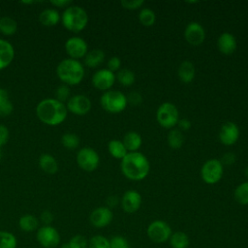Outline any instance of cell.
Masks as SVG:
<instances>
[{
    "mask_svg": "<svg viewBox=\"0 0 248 248\" xmlns=\"http://www.w3.org/2000/svg\"><path fill=\"white\" fill-rule=\"evenodd\" d=\"M122 173L130 180L140 181L144 179L150 170V163L141 152H128L121 160Z\"/></svg>",
    "mask_w": 248,
    "mask_h": 248,
    "instance_id": "cell-1",
    "label": "cell"
},
{
    "mask_svg": "<svg viewBox=\"0 0 248 248\" xmlns=\"http://www.w3.org/2000/svg\"><path fill=\"white\" fill-rule=\"evenodd\" d=\"M67 113L66 105L55 98L44 99L36 107L38 118L45 124L50 126H55L63 122L67 117Z\"/></svg>",
    "mask_w": 248,
    "mask_h": 248,
    "instance_id": "cell-2",
    "label": "cell"
},
{
    "mask_svg": "<svg viewBox=\"0 0 248 248\" xmlns=\"http://www.w3.org/2000/svg\"><path fill=\"white\" fill-rule=\"evenodd\" d=\"M56 73L64 84L75 85L82 80L84 77V68L78 60L66 58L59 62L56 67Z\"/></svg>",
    "mask_w": 248,
    "mask_h": 248,
    "instance_id": "cell-3",
    "label": "cell"
},
{
    "mask_svg": "<svg viewBox=\"0 0 248 248\" xmlns=\"http://www.w3.org/2000/svg\"><path fill=\"white\" fill-rule=\"evenodd\" d=\"M61 19L65 28L73 32H79L87 25L88 16L82 7L70 5L64 10Z\"/></svg>",
    "mask_w": 248,
    "mask_h": 248,
    "instance_id": "cell-4",
    "label": "cell"
},
{
    "mask_svg": "<svg viewBox=\"0 0 248 248\" xmlns=\"http://www.w3.org/2000/svg\"><path fill=\"white\" fill-rule=\"evenodd\" d=\"M100 104L102 108L110 113L122 112L128 106L127 96L118 90L105 91L101 98Z\"/></svg>",
    "mask_w": 248,
    "mask_h": 248,
    "instance_id": "cell-5",
    "label": "cell"
},
{
    "mask_svg": "<svg viewBox=\"0 0 248 248\" xmlns=\"http://www.w3.org/2000/svg\"><path fill=\"white\" fill-rule=\"evenodd\" d=\"M156 120L163 128H174L179 120V112L176 106L170 102L161 104L156 110Z\"/></svg>",
    "mask_w": 248,
    "mask_h": 248,
    "instance_id": "cell-6",
    "label": "cell"
},
{
    "mask_svg": "<svg viewBox=\"0 0 248 248\" xmlns=\"http://www.w3.org/2000/svg\"><path fill=\"white\" fill-rule=\"evenodd\" d=\"M224 167L219 159H209L205 161L201 169V176L206 184H215L223 176Z\"/></svg>",
    "mask_w": 248,
    "mask_h": 248,
    "instance_id": "cell-7",
    "label": "cell"
},
{
    "mask_svg": "<svg viewBox=\"0 0 248 248\" xmlns=\"http://www.w3.org/2000/svg\"><path fill=\"white\" fill-rule=\"evenodd\" d=\"M146 233L148 238L154 243H164L170 239L172 232L167 222L163 220H155L148 225Z\"/></svg>",
    "mask_w": 248,
    "mask_h": 248,
    "instance_id": "cell-8",
    "label": "cell"
},
{
    "mask_svg": "<svg viewBox=\"0 0 248 248\" xmlns=\"http://www.w3.org/2000/svg\"><path fill=\"white\" fill-rule=\"evenodd\" d=\"M36 239L44 248H56L61 241L59 232L52 226H42L37 230Z\"/></svg>",
    "mask_w": 248,
    "mask_h": 248,
    "instance_id": "cell-9",
    "label": "cell"
},
{
    "mask_svg": "<svg viewBox=\"0 0 248 248\" xmlns=\"http://www.w3.org/2000/svg\"><path fill=\"white\" fill-rule=\"evenodd\" d=\"M77 163L80 169L85 171L95 170L100 163V157L97 151L89 146L82 147L77 154Z\"/></svg>",
    "mask_w": 248,
    "mask_h": 248,
    "instance_id": "cell-10",
    "label": "cell"
},
{
    "mask_svg": "<svg viewBox=\"0 0 248 248\" xmlns=\"http://www.w3.org/2000/svg\"><path fill=\"white\" fill-rule=\"evenodd\" d=\"M184 38L191 46H200L205 40V30L201 23L191 21L185 27Z\"/></svg>",
    "mask_w": 248,
    "mask_h": 248,
    "instance_id": "cell-11",
    "label": "cell"
},
{
    "mask_svg": "<svg viewBox=\"0 0 248 248\" xmlns=\"http://www.w3.org/2000/svg\"><path fill=\"white\" fill-rule=\"evenodd\" d=\"M87 43L80 37L74 36L69 38L65 43V50L70 58L79 59L85 56L87 53Z\"/></svg>",
    "mask_w": 248,
    "mask_h": 248,
    "instance_id": "cell-12",
    "label": "cell"
},
{
    "mask_svg": "<svg viewBox=\"0 0 248 248\" xmlns=\"http://www.w3.org/2000/svg\"><path fill=\"white\" fill-rule=\"evenodd\" d=\"M91 101L90 99L82 94L74 95L69 98L66 103V108L71 112L78 115H84L91 109Z\"/></svg>",
    "mask_w": 248,
    "mask_h": 248,
    "instance_id": "cell-13",
    "label": "cell"
},
{
    "mask_svg": "<svg viewBox=\"0 0 248 248\" xmlns=\"http://www.w3.org/2000/svg\"><path fill=\"white\" fill-rule=\"evenodd\" d=\"M115 80V74L108 69H100L96 71L92 76L93 86L103 91L110 90Z\"/></svg>",
    "mask_w": 248,
    "mask_h": 248,
    "instance_id": "cell-14",
    "label": "cell"
},
{
    "mask_svg": "<svg viewBox=\"0 0 248 248\" xmlns=\"http://www.w3.org/2000/svg\"><path fill=\"white\" fill-rule=\"evenodd\" d=\"M239 134L240 132L238 126L232 121H228L222 125L218 138L221 143L230 146L238 140Z\"/></svg>",
    "mask_w": 248,
    "mask_h": 248,
    "instance_id": "cell-15",
    "label": "cell"
},
{
    "mask_svg": "<svg viewBox=\"0 0 248 248\" xmlns=\"http://www.w3.org/2000/svg\"><path fill=\"white\" fill-rule=\"evenodd\" d=\"M113 219V214L108 206L95 208L89 215V221L95 228H104L108 226Z\"/></svg>",
    "mask_w": 248,
    "mask_h": 248,
    "instance_id": "cell-16",
    "label": "cell"
},
{
    "mask_svg": "<svg viewBox=\"0 0 248 248\" xmlns=\"http://www.w3.org/2000/svg\"><path fill=\"white\" fill-rule=\"evenodd\" d=\"M141 196L136 190H128L121 199V206L126 213H135L141 205Z\"/></svg>",
    "mask_w": 248,
    "mask_h": 248,
    "instance_id": "cell-17",
    "label": "cell"
},
{
    "mask_svg": "<svg viewBox=\"0 0 248 248\" xmlns=\"http://www.w3.org/2000/svg\"><path fill=\"white\" fill-rule=\"evenodd\" d=\"M217 47L218 50L225 55L232 54L237 47L235 37L229 32L222 33L217 39Z\"/></svg>",
    "mask_w": 248,
    "mask_h": 248,
    "instance_id": "cell-18",
    "label": "cell"
},
{
    "mask_svg": "<svg viewBox=\"0 0 248 248\" xmlns=\"http://www.w3.org/2000/svg\"><path fill=\"white\" fill-rule=\"evenodd\" d=\"M177 76L181 82L190 83L194 80L196 76V69L190 60L182 61L177 69Z\"/></svg>",
    "mask_w": 248,
    "mask_h": 248,
    "instance_id": "cell-19",
    "label": "cell"
},
{
    "mask_svg": "<svg viewBox=\"0 0 248 248\" xmlns=\"http://www.w3.org/2000/svg\"><path fill=\"white\" fill-rule=\"evenodd\" d=\"M15 49L11 43L0 39V70L6 68L13 61Z\"/></svg>",
    "mask_w": 248,
    "mask_h": 248,
    "instance_id": "cell-20",
    "label": "cell"
},
{
    "mask_svg": "<svg viewBox=\"0 0 248 248\" xmlns=\"http://www.w3.org/2000/svg\"><path fill=\"white\" fill-rule=\"evenodd\" d=\"M122 142L128 152H136L140 148L142 144V139L139 133L130 131L124 135Z\"/></svg>",
    "mask_w": 248,
    "mask_h": 248,
    "instance_id": "cell-21",
    "label": "cell"
},
{
    "mask_svg": "<svg viewBox=\"0 0 248 248\" xmlns=\"http://www.w3.org/2000/svg\"><path fill=\"white\" fill-rule=\"evenodd\" d=\"M60 18V14L53 8H46L39 15V21L45 26H53L58 23Z\"/></svg>",
    "mask_w": 248,
    "mask_h": 248,
    "instance_id": "cell-22",
    "label": "cell"
},
{
    "mask_svg": "<svg viewBox=\"0 0 248 248\" xmlns=\"http://www.w3.org/2000/svg\"><path fill=\"white\" fill-rule=\"evenodd\" d=\"M104 60L105 52L99 48H94L90 51H87V53L84 56V64L90 68L98 67L103 63Z\"/></svg>",
    "mask_w": 248,
    "mask_h": 248,
    "instance_id": "cell-23",
    "label": "cell"
},
{
    "mask_svg": "<svg viewBox=\"0 0 248 248\" xmlns=\"http://www.w3.org/2000/svg\"><path fill=\"white\" fill-rule=\"evenodd\" d=\"M39 165L41 169L46 172V173H55L58 170V164L55 158L48 154V153H44L40 156L39 158Z\"/></svg>",
    "mask_w": 248,
    "mask_h": 248,
    "instance_id": "cell-24",
    "label": "cell"
},
{
    "mask_svg": "<svg viewBox=\"0 0 248 248\" xmlns=\"http://www.w3.org/2000/svg\"><path fill=\"white\" fill-rule=\"evenodd\" d=\"M18 227L26 232H34L39 229V220L32 214H24L18 220Z\"/></svg>",
    "mask_w": 248,
    "mask_h": 248,
    "instance_id": "cell-25",
    "label": "cell"
},
{
    "mask_svg": "<svg viewBox=\"0 0 248 248\" xmlns=\"http://www.w3.org/2000/svg\"><path fill=\"white\" fill-rule=\"evenodd\" d=\"M108 150L113 158L119 159V160H122L128 153L122 140H109L108 143Z\"/></svg>",
    "mask_w": 248,
    "mask_h": 248,
    "instance_id": "cell-26",
    "label": "cell"
},
{
    "mask_svg": "<svg viewBox=\"0 0 248 248\" xmlns=\"http://www.w3.org/2000/svg\"><path fill=\"white\" fill-rule=\"evenodd\" d=\"M167 141L172 149H179L184 143V135L178 128H172L168 133Z\"/></svg>",
    "mask_w": 248,
    "mask_h": 248,
    "instance_id": "cell-27",
    "label": "cell"
},
{
    "mask_svg": "<svg viewBox=\"0 0 248 248\" xmlns=\"http://www.w3.org/2000/svg\"><path fill=\"white\" fill-rule=\"evenodd\" d=\"M169 240L171 248H188L190 245L188 234L180 231L171 233Z\"/></svg>",
    "mask_w": 248,
    "mask_h": 248,
    "instance_id": "cell-28",
    "label": "cell"
},
{
    "mask_svg": "<svg viewBox=\"0 0 248 248\" xmlns=\"http://www.w3.org/2000/svg\"><path fill=\"white\" fill-rule=\"evenodd\" d=\"M115 79L123 86H131L136 81V75L130 69H120L115 74Z\"/></svg>",
    "mask_w": 248,
    "mask_h": 248,
    "instance_id": "cell-29",
    "label": "cell"
},
{
    "mask_svg": "<svg viewBox=\"0 0 248 248\" xmlns=\"http://www.w3.org/2000/svg\"><path fill=\"white\" fill-rule=\"evenodd\" d=\"M17 29V22L9 16L0 17V31L4 35H13Z\"/></svg>",
    "mask_w": 248,
    "mask_h": 248,
    "instance_id": "cell-30",
    "label": "cell"
},
{
    "mask_svg": "<svg viewBox=\"0 0 248 248\" xmlns=\"http://www.w3.org/2000/svg\"><path fill=\"white\" fill-rule=\"evenodd\" d=\"M13 104L9 99V94L7 90L0 88V115L7 116L13 111Z\"/></svg>",
    "mask_w": 248,
    "mask_h": 248,
    "instance_id": "cell-31",
    "label": "cell"
},
{
    "mask_svg": "<svg viewBox=\"0 0 248 248\" xmlns=\"http://www.w3.org/2000/svg\"><path fill=\"white\" fill-rule=\"evenodd\" d=\"M234 200L242 205L248 204V180L240 183L233 192Z\"/></svg>",
    "mask_w": 248,
    "mask_h": 248,
    "instance_id": "cell-32",
    "label": "cell"
},
{
    "mask_svg": "<svg viewBox=\"0 0 248 248\" xmlns=\"http://www.w3.org/2000/svg\"><path fill=\"white\" fill-rule=\"evenodd\" d=\"M139 20L143 26H152L156 21L155 13L149 8H141L139 13Z\"/></svg>",
    "mask_w": 248,
    "mask_h": 248,
    "instance_id": "cell-33",
    "label": "cell"
},
{
    "mask_svg": "<svg viewBox=\"0 0 248 248\" xmlns=\"http://www.w3.org/2000/svg\"><path fill=\"white\" fill-rule=\"evenodd\" d=\"M17 239L16 235L7 231H0V248H16Z\"/></svg>",
    "mask_w": 248,
    "mask_h": 248,
    "instance_id": "cell-34",
    "label": "cell"
},
{
    "mask_svg": "<svg viewBox=\"0 0 248 248\" xmlns=\"http://www.w3.org/2000/svg\"><path fill=\"white\" fill-rule=\"evenodd\" d=\"M61 143L68 149H75L79 144V138L74 133L67 132L61 137Z\"/></svg>",
    "mask_w": 248,
    "mask_h": 248,
    "instance_id": "cell-35",
    "label": "cell"
},
{
    "mask_svg": "<svg viewBox=\"0 0 248 248\" xmlns=\"http://www.w3.org/2000/svg\"><path fill=\"white\" fill-rule=\"evenodd\" d=\"M88 248H110L109 239L101 234L93 235L88 240Z\"/></svg>",
    "mask_w": 248,
    "mask_h": 248,
    "instance_id": "cell-36",
    "label": "cell"
},
{
    "mask_svg": "<svg viewBox=\"0 0 248 248\" xmlns=\"http://www.w3.org/2000/svg\"><path fill=\"white\" fill-rule=\"evenodd\" d=\"M70 248H88V239L82 234H76L68 242Z\"/></svg>",
    "mask_w": 248,
    "mask_h": 248,
    "instance_id": "cell-37",
    "label": "cell"
},
{
    "mask_svg": "<svg viewBox=\"0 0 248 248\" xmlns=\"http://www.w3.org/2000/svg\"><path fill=\"white\" fill-rule=\"evenodd\" d=\"M70 93H71V90H70V87L67 85V84H61L57 87L56 89V100L60 101V102H67L70 98Z\"/></svg>",
    "mask_w": 248,
    "mask_h": 248,
    "instance_id": "cell-38",
    "label": "cell"
},
{
    "mask_svg": "<svg viewBox=\"0 0 248 248\" xmlns=\"http://www.w3.org/2000/svg\"><path fill=\"white\" fill-rule=\"evenodd\" d=\"M110 248H130L128 240L121 235H114L109 239Z\"/></svg>",
    "mask_w": 248,
    "mask_h": 248,
    "instance_id": "cell-39",
    "label": "cell"
},
{
    "mask_svg": "<svg viewBox=\"0 0 248 248\" xmlns=\"http://www.w3.org/2000/svg\"><path fill=\"white\" fill-rule=\"evenodd\" d=\"M144 4V0H121L120 5L127 10H137Z\"/></svg>",
    "mask_w": 248,
    "mask_h": 248,
    "instance_id": "cell-40",
    "label": "cell"
},
{
    "mask_svg": "<svg viewBox=\"0 0 248 248\" xmlns=\"http://www.w3.org/2000/svg\"><path fill=\"white\" fill-rule=\"evenodd\" d=\"M108 70H109L112 73H117L120 70L121 67V59L118 56H112L108 61Z\"/></svg>",
    "mask_w": 248,
    "mask_h": 248,
    "instance_id": "cell-41",
    "label": "cell"
},
{
    "mask_svg": "<svg viewBox=\"0 0 248 248\" xmlns=\"http://www.w3.org/2000/svg\"><path fill=\"white\" fill-rule=\"evenodd\" d=\"M127 101H128V104H131L133 106H138V105L141 104L142 96L137 91H132L127 96Z\"/></svg>",
    "mask_w": 248,
    "mask_h": 248,
    "instance_id": "cell-42",
    "label": "cell"
},
{
    "mask_svg": "<svg viewBox=\"0 0 248 248\" xmlns=\"http://www.w3.org/2000/svg\"><path fill=\"white\" fill-rule=\"evenodd\" d=\"M40 219L45 226H48L53 221V214L49 210H44L41 213Z\"/></svg>",
    "mask_w": 248,
    "mask_h": 248,
    "instance_id": "cell-43",
    "label": "cell"
},
{
    "mask_svg": "<svg viewBox=\"0 0 248 248\" xmlns=\"http://www.w3.org/2000/svg\"><path fill=\"white\" fill-rule=\"evenodd\" d=\"M8 139H9L8 128L5 125L0 124V146L4 145L8 141Z\"/></svg>",
    "mask_w": 248,
    "mask_h": 248,
    "instance_id": "cell-44",
    "label": "cell"
},
{
    "mask_svg": "<svg viewBox=\"0 0 248 248\" xmlns=\"http://www.w3.org/2000/svg\"><path fill=\"white\" fill-rule=\"evenodd\" d=\"M220 161L223 164V166L224 165H232L235 161V155L232 152H227L223 155V157Z\"/></svg>",
    "mask_w": 248,
    "mask_h": 248,
    "instance_id": "cell-45",
    "label": "cell"
},
{
    "mask_svg": "<svg viewBox=\"0 0 248 248\" xmlns=\"http://www.w3.org/2000/svg\"><path fill=\"white\" fill-rule=\"evenodd\" d=\"M177 126H178V129L182 132V131H187L191 128V121L188 120L187 118H182V119H179L178 122H177Z\"/></svg>",
    "mask_w": 248,
    "mask_h": 248,
    "instance_id": "cell-46",
    "label": "cell"
},
{
    "mask_svg": "<svg viewBox=\"0 0 248 248\" xmlns=\"http://www.w3.org/2000/svg\"><path fill=\"white\" fill-rule=\"evenodd\" d=\"M50 3L52 5H54L55 7H59V8H67L71 5L72 1L71 0H51Z\"/></svg>",
    "mask_w": 248,
    "mask_h": 248,
    "instance_id": "cell-47",
    "label": "cell"
},
{
    "mask_svg": "<svg viewBox=\"0 0 248 248\" xmlns=\"http://www.w3.org/2000/svg\"><path fill=\"white\" fill-rule=\"evenodd\" d=\"M108 208H110V207H113V206H115L116 204H117V202H118V200H117V198L116 197H114V196H111V197H109L108 199Z\"/></svg>",
    "mask_w": 248,
    "mask_h": 248,
    "instance_id": "cell-48",
    "label": "cell"
},
{
    "mask_svg": "<svg viewBox=\"0 0 248 248\" xmlns=\"http://www.w3.org/2000/svg\"><path fill=\"white\" fill-rule=\"evenodd\" d=\"M244 173H245V176L247 177V179H248V166L245 168V170H244Z\"/></svg>",
    "mask_w": 248,
    "mask_h": 248,
    "instance_id": "cell-49",
    "label": "cell"
},
{
    "mask_svg": "<svg viewBox=\"0 0 248 248\" xmlns=\"http://www.w3.org/2000/svg\"><path fill=\"white\" fill-rule=\"evenodd\" d=\"M21 3H23V4H32V3H34V1H21Z\"/></svg>",
    "mask_w": 248,
    "mask_h": 248,
    "instance_id": "cell-50",
    "label": "cell"
},
{
    "mask_svg": "<svg viewBox=\"0 0 248 248\" xmlns=\"http://www.w3.org/2000/svg\"><path fill=\"white\" fill-rule=\"evenodd\" d=\"M0 158H1V152H0Z\"/></svg>",
    "mask_w": 248,
    "mask_h": 248,
    "instance_id": "cell-51",
    "label": "cell"
}]
</instances>
